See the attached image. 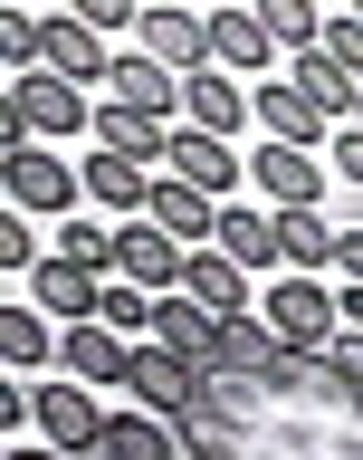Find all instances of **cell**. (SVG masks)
I'll return each instance as SVG.
<instances>
[{
	"instance_id": "cell-1",
	"label": "cell",
	"mask_w": 363,
	"mask_h": 460,
	"mask_svg": "<svg viewBox=\"0 0 363 460\" xmlns=\"http://www.w3.org/2000/svg\"><path fill=\"white\" fill-rule=\"evenodd\" d=\"M134 49L163 58L172 77H201V67H211V10H192V0H143Z\"/></svg>"
},
{
	"instance_id": "cell-2",
	"label": "cell",
	"mask_w": 363,
	"mask_h": 460,
	"mask_svg": "<svg viewBox=\"0 0 363 460\" xmlns=\"http://www.w3.org/2000/svg\"><path fill=\"white\" fill-rule=\"evenodd\" d=\"M77 192H86V172H77V164H57V154H39V144L0 154V201H10V211H29V221L67 211Z\"/></svg>"
},
{
	"instance_id": "cell-3",
	"label": "cell",
	"mask_w": 363,
	"mask_h": 460,
	"mask_svg": "<svg viewBox=\"0 0 363 460\" xmlns=\"http://www.w3.org/2000/svg\"><path fill=\"white\" fill-rule=\"evenodd\" d=\"M268 326H278L287 345H307V355H325V345L344 336V316H335V297H325V279H307V269H287L278 288H268Z\"/></svg>"
},
{
	"instance_id": "cell-4",
	"label": "cell",
	"mask_w": 363,
	"mask_h": 460,
	"mask_svg": "<svg viewBox=\"0 0 363 460\" xmlns=\"http://www.w3.org/2000/svg\"><path fill=\"white\" fill-rule=\"evenodd\" d=\"M249 182L268 192V211H297V201H325V144H258Z\"/></svg>"
},
{
	"instance_id": "cell-5",
	"label": "cell",
	"mask_w": 363,
	"mask_h": 460,
	"mask_svg": "<svg viewBox=\"0 0 363 460\" xmlns=\"http://www.w3.org/2000/svg\"><path fill=\"white\" fill-rule=\"evenodd\" d=\"M10 115H20L29 135H77L86 125V86L57 77V67H29V77H10Z\"/></svg>"
},
{
	"instance_id": "cell-6",
	"label": "cell",
	"mask_w": 363,
	"mask_h": 460,
	"mask_svg": "<svg viewBox=\"0 0 363 460\" xmlns=\"http://www.w3.org/2000/svg\"><path fill=\"white\" fill-rule=\"evenodd\" d=\"M125 384H134V402H143V412H163V422H182V412L201 402V365H182L172 345H134Z\"/></svg>"
},
{
	"instance_id": "cell-7",
	"label": "cell",
	"mask_w": 363,
	"mask_h": 460,
	"mask_svg": "<svg viewBox=\"0 0 363 460\" xmlns=\"http://www.w3.org/2000/svg\"><path fill=\"white\" fill-rule=\"evenodd\" d=\"M39 67H57V77H96L106 86L115 77V49H106V29H86L77 10H57V20H39Z\"/></svg>"
},
{
	"instance_id": "cell-8",
	"label": "cell",
	"mask_w": 363,
	"mask_h": 460,
	"mask_svg": "<svg viewBox=\"0 0 363 460\" xmlns=\"http://www.w3.org/2000/svg\"><path fill=\"white\" fill-rule=\"evenodd\" d=\"M172 172H182L192 192L229 201L239 182H249V154H229V135H211V125H182V135H172Z\"/></svg>"
},
{
	"instance_id": "cell-9",
	"label": "cell",
	"mask_w": 363,
	"mask_h": 460,
	"mask_svg": "<svg viewBox=\"0 0 363 460\" xmlns=\"http://www.w3.org/2000/svg\"><path fill=\"white\" fill-rule=\"evenodd\" d=\"M182 240H172L163 221H125L115 230V279H134V288H153V297H163V288H182Z\"/></svg>"
},
{
	"instance_id": "cell-10",
	"label": "cell",
	"mask_w": 363,
	"mask_h": 460,
	"mask_svg": "<svg viewBox=\"0 0 363 460\" xmlns=\"http://www.w3.org/2000/svg\"><path fill=\"white\" fill-rule=\"evenodd\" d=\"M211 67H229V77H268V67H278V39L258 29V10H249V0L211 10Z\"/></svg>"
},
{
	"instance_id": "cell-11",
	"label": "cell",
	"mask_w": 363,
	"mask_h": 460,
	"mask_svg": "<svg viewBox=\"0 0 363 460\" xmlns=\"http://www.w3.org/2000/svg\"><path fill=\"white\" fill-rule=\"evenodd\" d=\"M96 297H106V269H86V259H39V269H29V307L67 316V326H86Z\"/></svg>"
},
{
	"instance_id": "cell-12",
	"label": "cell",
	"mask_w": 363,
	"mask_h": 460,
	"mask_svg": "<svg viewBox=\"0 0 363 460\" xmlns=\"http://www.w3.org/2000/svg\"><path fill=\"white\" fill-rule=\"evenodd\" d=\"M153 345H172L182 365H220V316L201 297H182V288H163L153 297Z\"/></svg>"
},
{
	"instance_id": "cell-13",
	"label": "cell",
	"mask_w": 363,
	"mask_h": 460,
	"mask_svg": "<svg viewBox=\"0 0 363 460\" xmlns=\"http://www.w3.org/2000/svg\"><path fill=\"white\" fill-rule=\"evenodd\" d=\"M29 412H39V441H57V451H96V431H106L86 384H29Z\"/></svg>"
},
{
	"instance_id": "cell-14",
	"label": "cell",
	"mask_w": 363,
	"mask_h": 460,
	"mask_svg": "<svg viewBox=\"0 0 363 460\" xmlns=\"http://www.w3.org/2000/svg\"><path fill=\"white\" fill-rule=\"evenodd\" d=\"M258 106V86H239L229 67H201V77H182V125H211V135H239Z\"/></svg>"
},
{
	"instance_id": "cell-15",
	"label": "cell",
	"mask_w": 363,
	"mask_h": 460,
	"mask_svg": "<svg viewBox=\"0 0 363 460\" xmlns=\"http://www.w3.org/2000/svg\"><path fill=\"white\" fill-rule=\"evenodd\" d=\"M172 96H182V77H172L163 58H143V49H125L115 77L96 86V106H134V115H172Z\"/></svg>"
},
{
	"instance_id": "cell-16",
	"label": "cell",
	"mask_w": 363,
	"mask_h": 460,
	"mask_svg": "<svg viewBox=\"0 0 363 460\" xmlns=\"http://www.w3.org/2000/svg\"><path fill=\"white\" fill-rule=\"evenodd\" d=\"M143 221H163L182 250H201V240H220V201L192 192L182 172H163V182H153V201H143Z\"/></svg>"
},
{
	"instance_id": "cell-17",
	"label": "cell",
	"mask_w": 363,
	"mask_h": 460,
	"mask_svg": "<svg viewBox=\"0 0 363 460\" xmlns=\"http://www.w3.org/2000/svg\"><path fill=\"white\" fill-rule=\"evenodd\" d=\"M57 365L77 374V384H125V365H134V345L115 336L106 316H86V326H67V336H57Z\"/></svg>"
},
{
	"instance_id": "cell-18",
	"label": "cell",
	"mask_w": 363,
	"mask_h": 460,
	"mask_svg": "<svg viewBox=\"0 0 363 460\" xmlns=\"http://www.w3.org/2000/svg\"><path fill=\"white\" fill-rule=\"evenodd\" d=\"M182 297H201L211 316H249V269H239V259L211 240V250L182 259Z\"/></svg>"
},
{
	"instance_id": "cell-19",
	"label": "cell",
	"mask_w": 363,
	"mask_h": 460,
	"mask_svg": "<svg viewBox=\"0 0 363 460\" xmlns=\"http://www.w3.org/2000/svg\"><path fill=\"white\" fill-rule=\"evenodd\" d=\"M258 125H268V144H325V106L297 77H258Z\"/></svg>"
},
{
	"instance_id": "cell-20",
	"label": "cell",
	"mask_w": 363,
	"mask_h": 460,
	"mask_svg": "<svg viewBox=\"0 0 363 460\" xmlns=\"http://www.w3.org/2000/svg\"><path fill=\"white\" fill-rule=\"evenodd\" d=\"M96 460H182V422H163V412H106Z\"/></svg>"
},
{
	"instance_id": "cell-21",
	"label": "cell",
	"mask_w": 363,
	"mask_h": 460,
	"mask_svg": "<svg viewBox=\"0 0 363 460\" xmlns=\"http://www.w3.org/2000/svg\"><path fill=\"white\" fill-rule=\"evenodd\" d=\"M86 192H96V211H115V221H143L153 164H134V154H86Z\"/></svg>"
},
{
	"instance_id": "cell-22",
	"label": "cell",
	"mask_w": 363,
	"mask_h": 460,
	"mask_svg": "<svg viewBox=\"0 0 363 460\" xmlns=\"http://www.w3.org/2000/svg\"><path fill=\"white\" fill-rule=\"evenodd\" d=\"M220 250L239 259V269H278L287 259V240H278V211H258V201H220Z\"/></svg>"
},
{
	"instance_id": "cell-23",
	"label": "cell",
	"mask_w": 363,
	"mask_h": 460,
	"mask_svg": "<svg viewBox=\"0 0 363 460\" xmlns=\"http://www.w3.org/2000/svg\"><path fill=\"white\" fill-rule=\"evenodd\" d=\"M287 77L307 86L315 106H325V125H354V96H363V77L344 67V58H325V49H297L287 58Z\"/></svg>"
},
{
	"instance_id": "cell-24",
	"label": "cell",
	"mask_w": 363,
	"mask_h": 460,
	"mask_svg": "<svg viewBox=\"0 0 363 460\" xmlns=\"http://www.w3.org/2000/svg\"><path fill=\"white\" fill-rule=\"evenodd\" d=\"M96 144H106V154H134V164H172V115L96 106Z\"/></svg>"
},
{
	"instance_id": "cell-25",
	"label": "cell",
	"mask_w": 363,
	"mask_h": 460,
	"mask_svg": "<svg viewBox=\"0 0 363 460\" xmlns=\"http://www.w3.org/2000/svg\"><path fill=\"white\" fill-rule=\"evenodd\" d=\"M278 240H287V269H307V279H325V269H335V221H325L315 201L278 211Z\"/></svg>"
},
{
	"instance_id": "cell-26",
	"label": "cell",
	"mask_w": 363,
	"mask_h": 460,
	"mask_svg": "<svg viewBox=\"0 0 363 460\" xmlns=\"http://www.w3.org/2000/svg\"><path fill=\"white\" fill-rule=\"evenodd\" d=\"M0 365H10V374H39V365H57L48 307H0Z\"/></svg>"
},
{
	"instance_id": "cell-27",
	"label": "cell",
	"mask_w": 363,
	"mask_h": 460,
	"mask_svg": "<svg viewBox=\"0 0 363 460\" xmlns=\"http://www.w3.org/2000/svg\"><path fill=\"white\" fill-rule=\"evenodd\" d=\"M278 355H287V336H278V326H268V316H220V365H239V374H268V365H278Z\"/></svg>"
},
{
	"instance_id": "cell-28",
	"label": "cell",
	"mask_w": 363,
	"mask_h": 460,
	"mask_svg": "<svg viewBox=\"0 0 363 460\" xmlns=\"http://www.w3.org/2000/svg\"><path fill=\"white\" fill-rule=\"evenodd\" d=\"M249 10H258V29H268V39H278L287 58L325 39V10H315V0H249Z\"/></svg>"
},
{
	"instance_id": "cell-29",
	"label": "cell",
	"mask_w": 363,
	"mask_h": 460,
	"mask_svg": "<svg viewBox=\"0 0 363 460\" xmlns=\"http://www.w3.org/2000/svg\"><path fill=\"white\" fill-rule=\"evenodd\" d=\"M96 316H106L115 336H153V288H134V279H106Z\"/></svg>"
},
{
	"instance_id": "cell-30",
	"label": "cell",
	"mask_w": 363,
	"mask_h": 460,
	"mask_svg": "<svg viewBox=\"0 0 363 460\" xmlns=\"http://www.w3.org/2000/svg\"><path fill=\"white\" fill-rule=\"evenodd\" d=\"M0 58H10V77L39 67V10H0Z\"/></svg>"
},
{
	"instance_id": "cell-31",
	"label": "cell",
	"mask_w": 363,
	"mask_h": 460,
	"mask_svg": "<svg viewBox=\"0 0 363 460\" xmlns=\"http://www.w3.org/2000/svg\"><path fill=\"white\" fill-rule=\"evenodd\" d=\"M325 374H335V394L363 402V326H344L335 345H325Z\"/></svg>"
},
{
	"instance_id": "cell-32",
	"label": "cell",
	"mask_w": 363,
	"mask_h": 460,
	"mask_svg": "<svg viewBox=\"0 0 363 460\" xmlns=\"http://www.w3.org/2000/svg\"><path fill=\"white\" fill-rule=\"evenodd\" d=\"M0 269H10V279L39 269V230H29V211H10V201H0Z\"/></svg>"
},
{
	"instance_id": "cell-33",
	"label": "cell",
	"mask_w": 363,
	"mask_h": 460,
	"mask_svg": "<svg viewBox=\"0 0 363 460\" xmlns=\"http://www.w3.org/2000/svg\"><path fill=\"white\" fill-rule=\"evenodd\" d=\"M57 259H86V269H115V230H96V221L57 230Z\"/></svg>"
},
{
	"instance_id": "cell-34",
	"label": "cell",
	"mask_w": 363,
	"mask_h": 460,
	"mask_svg": "<svg viewBox=\"0 0 363 460\" xmlns=\"http://www.w3.org/2000/svg\"><path fill=\"white\" fill-rule=\"evenodd\" d=\"M315 49H325V58H344V67L363 77V20H354V10H325V39H315Z\"/></svg>"
},
{
	"instance_id": "cell-35",
	"label": "cell",
	"mask_w": 363,
	"mask_h": 460,
	"mask_svg": "<svg viewBox=\"0 0 363 460\" xmlns=\"http://www.w3.org/2000/svg\"><path fill=\"white\" fill-rule=\"evenodd\" d=\"M67 10H77L86 29H106V39H115V29H134V20H143V0H67Z\"/></svg>"
},
{
	"instance_id": "cell-36",
	"label": "cell",
	"mask_w": 363,
	"mask_h": 460,
	"mask_svg": "<svg viewBox=\"0 0 363 460\" xmlns=\"http://www.w3.org/2000/svg\"><path fill=\"white\" fill-rule=\"evenodd\" d=\"M325 164H335L344 182H354V192H363V125H335V154H325Z\"/></svg>"
},
{
	"instance_id": "cell-37",
	"label": "cell",
	"mask_w": 363,
	"mask_h": 460,
	"mask_svg": "<svg viewBox=\"0 0 363 460\" xmlns=\"http://www.w3.org/2000/svg\"><path fill=\"white\" fill-rule=\"evenodd\" d=\"M335 279L363 288V230H335Z\"/></svg>"
},
{
	"instance_id": "cell-38",
	"label": "cell",
	"mask_w": 363,
	"mask_h": 460,
	"mask_svg": "<svg viewBox=\"0 0 363 460\" xmlns=\"http://www.w3.org/2000/svg\"><path fill=\"white\" fill-rule=\"evenodd\" d=\"M335 316H344V326H363V288H335Z\"/></svg>"
},
{
	"instance_id": "cell-39",
	"label": "cell",
	"mask_w": 363,
	"mask_h": 460,
	"mask_svg": "<svg viewBox=\"0 0 363 460\" xmlns=\"http://www.w3.org/2000/svg\"><path fill=\"white\" fill-rule=\"evenodd\" d=\"M10 460H77V451H57V441H39V451H10Z\"/></svg>"
},
{
	"instance_id": "cell-40",
	"label": "cell",
	"mask_w": 363,
	"mask_h": 460,
	"mask_svg": "<svg viewBox=\"0 0 363 460\" xmlns=\"http://www.w3.org/2000/svg\"><path fill=\"white\" fill-rule=\"evenodd\" d=\"M315 10H354V0H315Z\"/></svg>"
},
{
	"instance_id": "cell-41",
	"label": "cell",
	"mask_w": 363,
	"mask_h": 460,
	"mask_svg": "<svg viewBox=\"0 0 363 460\" xmlns=\"http://www.w3.org/2000/svg\"><path fill=\"white\" fill-rule=\"evenodd\" d=\"M192 10H229V0H192Z\"/></svg>"
},
{
	"instance_id": "cell-42",
	"label": "cell",
	"mask_w": 363,
	"mask_h": 460,
	"mask_svg": "<svg viewBox=\"0 0 363 460\" xmlns=\"http://www.w3.org/2000/svg\"><path fill=\"white\" fill-rule=\"evenodd\" d=\"M354 125H363V96H354Z\"/></svg>"
},
{
	"instance_id": "cell-43",
	"label": "cell",
	"mask_w": 363,
	"mask_h": 460,
	"mask_svg": "<svg viewBox=\"0 0 363 460\" xmlns=\"http://www.w3.org/2000/svg\"><path fill=\"white\" fill-rule=\"evenodd\" d=\"M10 10H29V0H10Z\"/></svg>"
},
{
	"instance_id": "cell-44",
	"label": "cell",
	"mask_w": 363,
	"mask_h": 460,
	"mask_svg": "<svg viewBox=\"0 0 363 460\" xmlns=\"http://www.w3.org/2000/svg\"><path fill=\"white\" fill-rule=\"evenodd\" d=\"M354 20H363V0H354Z\"/></svg>"
}]
</instances>
